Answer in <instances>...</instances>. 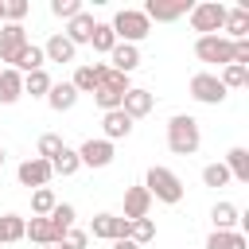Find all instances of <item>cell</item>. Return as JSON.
<instances>
[{"label":"cell","mask_w":249,"mask_h":249,"mask_svg":"<svg viewBox=\"0 0 249 249\" xmlns=\"http://www.w3.org/2000/svg\"><path fill=\"white\" fill-rule=\"evenodd\" d=\"M23 16H27V0H8V4H4V19L19 23Z\"/></svg>","instance_id":"obj_40"},{"label":"cell","mask_w":249,"mask_h":249,"mask_svg":"<svg viewBox=\"0 0 249 249\" xmlns=\"http://www.w3.org/2000/svg\"><path fill=\"white\" fill-rule=\"evenodd\" d=\"M148 206H152V195H148L144 187H128V191H124V222L148 218Z\"/></svg>","instance_id":"obj_15"},{"label":"cell","mask_w":249,"mask_h":249,"mask_svg":"<svg viewBox=\"0 0 249 249\" xmlns=\"http://www.w3.org/2000/svg\"><path fill=\"white\" fill-rule=\"evenodd\" d=\"M62 148H66V144H62V136H54V132H43V136H39V160H47V163H51Z\"/></svg>","instance_id":"obj_35"},{"label":"cell","mask_w":249,"mask_h":249,"mask_svg":"<svg viewBox=\"0 0 249 249\" xmlns=\"http://www.w3.org/2000/svg\"><path fill=\"white\" fill-rule=\"evenodd\" d=\"M101 86H105V89H113V93H128V89H132V86H128V74H121V70H105Z\"/></svg>","instance_id":"obj_39"},{"label":"cell","mask_w":249,"mask_h":249,"mask_svg":"<svg viewBox=\"0 0 249 249\" xmlns=\"http://www.w3.org/2000/svg\"><path fill=\"white\" fill-rule=\"evenodd\" d=\"M23 226H27V222H23L19 214H0V241H4V245H8V241H19V237H23Z\"/></svg>","instance_id":"obj_28"},{"label":"cell","mask_w":249,"mask_h":249,"mask_svg":"<svg viewBox=\"0 0 249 249\" xmlns=\"http://www.w3.org/2000/svg\"><path fill=\"white\" fill-rule=\"evenodd\" d=\"M89 35H93V16H86V12H82V16H74V19H70V27H66V39L78 47V43H89Z\"/></svg>","instance_id":"obj_25"},{"label":"cell","mask_w":249,"mask_h":249,"mask_svg":"<svg viewBox=\"0 0 249 249\" xmlns=\"http://www.w3.org/2000/svg\"><path fill=\"white\" fill-rule=\"evenodd\" d=\"M109 27H113L117 43H132V47L152 31V23L144 19V12H132V8H121V12L113 16V23H109Z\"/></svg>","instance_id":"obj_3"},{"label":"cell","mask_w":249,"mask_h":249,"mask_svg":"<svg viewBox=\"0 0 249 249\" xmlns=\"http://www.w3.org/2000/svg\"><path fill=\"white\" fill-rule=\"evenodd\" d=\"M86 241H89V233H86V230H74V226H70V230H66L62 237H58V245H54V249H86Z\"/></svg>","instance_id":"obj_37"},{"label":"cell","mask_w":249,"mask_h":249,"mask_svg":"<svg viewBox=\"0 0 249 249\" xmlns=\"http://www.w3.org/2000/svg\"><path fill=\"white\" fill-rule=\"evenodd\" d=\"M43 249H54V245H43Z\"/></svg>","instance_id":"obj_45"},{"label":"cell","mask_w":249,"mask_h":249,"mask_svg":"<svg viewBox=\"0 0 249 249\" xmlns=\"http://www.w3.org/2000/svg\"><path fill=\"white\" fill-rule=\"evenodd\" d=\"M195 54L202 62H218V66H230L233 62V43L226 35H198L195 39Z\"/></svg>","instance_id":"obj_5"},{"label":"cell","mask_w":249,"mask_h":249,"mask_svg":"<svg viewBox=\"0 0 249 249\" xmlns=\"http://www.w3.org/2000/svg\"><path fill=\"white\" fill-rule=\"evenodd\" d=\"M191 8H195L191 0H148L140 12H144V19H148V23H152V19H156V23H167V19H179V16H187Z\"/></svg>","instance_id":"obj_7"},{"label":"cell","mask_w":249,"mask_h":249,"mask_svg":"<svg viewBox=\"0 0 249 249\" xmlns=\"http://www.w3.org/2000/svg\"><path fill=\"white\" fill-rule=\"evenodd\" d=\"M43 58H51V62H74V43L66 35H51L47 47H43Z\"/></svg>","instance_id":"obj_21"},{"label":"cell","mask_w":249,"mask_h":249,"mask_svg":"<svg viewBox=\"0 0 249 249\" xmlns=\"http://www.w3.org/2000/svg\"><path fill=\"white\" fill-rule=\"evenodd\" d=\"M43 47H35V43H27L23 51H19V58L12 62V70H19V74H35V70H43Z\"/></svg>","instance_id":"obj_22"},{"label":"cell","mask_w":249,"mask_h":249,"mask_svg":"<svg viewBox=\"0 0 249 249\" xmlns=\"http://www.w3.org/2000/svg\"><path fill=\"white\" fill-rule=\"evenodd\" d=\"M113 249H140V245H136V241H128V237H117V241H113Z\"/></svg>","instance_id":"obj_42"},{"label":"cell","mask_w":249,"mask_h":249,"mask_svg":"<svg viewBox=\"0 0 249 249\" xmlns=\"http://www.w3.org/2000/svg\"><path fill=\"white\" fill-rule=\"evenodd\" d=\"M47 218H51V226H54V233L62 237V233H66V230L74 226V206H70V202H54V210H51Z\"/></svg>","instance_id":"obj_27"},{"label":"cell","mask_w":249,"mask_h":249,"mask_svg":"<svg viewBox=\"0 0 249 249\" xmlns=\"http://www.w3.org/2000/svg\"><path fill=\"white\" fill-rule=\"evenodd\" d=\"M54 202H58L54 191H51V187H39V191L31 195V210H35V218H47V214L54 210Z\"/></svg>","instance_id":"obj_33"},{"label":"cell","mask_w":249,"mask_h":249,"mask_svg":"<svg viewBox=\"0 0 249 249\" xmlns=\"http://www.w3.org/2000/svg\"><path fill=\"white\" fill-rule=\"evenodd\" d=\"M101 128H105V140L113 144V140H121V136L132 132V117H128L124 109H109V113L101 117Z\"/></svg>","instance_id":"obj_14"},{"label":"cell","mask_w":249,"mask_h":249,"mask_svg":"<svg viewBox=\"0 0 249 249\" xmlns=\"http://www.w3.org/2000/svg\"><path fill=\"white\" fill-rule=\"evenodd\" d=\"M89 43H93V51L109 54V51L117 47V35H113V27H109V23H93V35H89Z\"/></svg>","instance_id":"obj_29"},{"label":"cell","mask_w":249,"mask_h":249,"mask_svg":"<svg viewBox=\"0 0 249 249\" xmlns=\"http://www.w3.org/2000/svg\"><path fill=\"white\" fill-rule=\"evenodd\" d=\"M16 175H19V183H23V187H35V191H39V187H47V183H51V175H54V171H51V163H47V160L31 156V160H23V163H19V171H16Z\"/></svg>","instance_id":"obj_9"},{"label":"cell","mask_w":249,"mask_h":249,"mask_svg":"<svg viewBox=\"0 0 249 249\" xmlns=\"http://www.w3.org/2000/svg\"><path fill=\"white\" fill-rule=\"evenodd\" d=\"M206 249H249L241 230H214L206 237Z\"/></svg>","instance_id":"obj_23"},{"label":"cell","mask_w":249,"mask_h":249,"mask_svg":"<svg viewBox=\"0 0 249 249\" xmlns=\"http://www.w3.org/2000/svg\"><path fill=\"white\" fill-rule=\"evenodd\" d=\"M47 89H51V78H47V70L23 74V93H31V97H47Z\"/></svg>","instance_id":"obj_32"},{"label":"cell","mask_w":249,"mask_h":249,"mask_svg":"<svg viewBox=\"0 0 249 249\" xmlns=\"http://www.w3.org/2000/svg\"><path fill=\"white\" fill-rule=\"evenodd\" d=\"M109 54H113V70H121V74H132V70L140 66V51H136L132 43H117Z\"/></svg>","instance_id":"obj_18"},{"label":"cell","mask_w":249,"mask_h":249,"mask_svg":"<svg viewBox=\"0 0 249 249\" xmlns=\"http://www.w3.org/2000/svg\"><path fill=\"white\" fill-rule=\"evenodd\" d=\"M198 144H202V136H198V121H195V117L179 113V117L167 121V148H171L175 156H195Z\"/></svg>","instance_id":"obj_1"},{"label":"cell","mask_w":249,"mask_h":249,"mask_svg":"<svg viewBox=\"0 0 249 249\" xmlns=\"http://www.w3.org/2000/svg\"><path fill=\"white\" fill-rule=\"evenodd\" d=\"M74 101H78V89H74L70 82H51V89H47V105H51L54 113L74 109Z\"/></svg>","instance_id":"obj_16"},{"label":"cell","mask_w":249,"mask_h":249,"mask_svg":"<svg viewBox=\"0 0 249 249\" xmlns=\"http://www.w3.org/2000/svg\"><path fill=\"white\" fill-rule=\"evenodd\" d=\"M202 183H206V187H226V183H230L226 163H206V167H202Z\"/></svg>","instance_id":"obj_36"},{"label":"cell","mask_w":249,"mask_h":249,"mask_svg":"<svg viewBox=\"0 0 249 249\" xmlns=\"http://www.w3.org/2000/svg\"><path fill=\"white\" fill-rule=\"evenodd\" d=\"M144 191H148L152 198L167 202V206H175V202L183 198V183H179V175L167 171V167H148V175H144Z\"/></svg>","instance_id":"obj_2"},{"label":"cell","mask_w":249,"mask_h":249,"mask_svg":"<svg viewBox=\"0 0 249 249\" xmlns=\"http://www.w3.org/2000/svg\"><path fill=\"white\" fill-rule=\"evenodd\" d=\"M89 233L101 237V241H117V237H128V222L117 218V214H97L93 226H89Z\"/></svg>","instance_id":"obj_11"},{"label":"cell","mask_w":249,"mask_h":249,"mask_svg":"<svg viewBox=\"0 0 249 249\" xmlns=\"http://www.w3.org/2000/svg\"><path fill=\"white\" fill-rule=\"evenodd\" d=\"M152 237H156V222H152V218H136V222H128V241L148 245Z\"/></svg>","instance_id":"obj_31"},{"label":"cell","mask_w":249,"mask_h":249,"mask_svg":"<svg viewBox=\"0 0 249 249\" xmlns=\"http://www.w3.org/2000/svg\"><path fill=\"white\" fill-rule=\"evenodd\" d=\"M23 237H31V241H39V245H58V233H54L51 218H31V222L23 226Z\"/></svg>","instance_id":"obj_19"},{"label":"cell","mask_w":249,"mask_h":249,"mask_svg":"<svg viewBox=\"0 0 249 249\" xmlns=\"http://www.w3.org/2000/svg\"><path fill=\"white\" fill-rule=\"evenodd\" d=\"M233 66H245L249 70V39H237L233 43Z\"/></svg>","instance_id":"obj_41"},{"label":"cell","mask_w":249,"mask_h":249,"mask_svg":"<svg viewBox=\"0 0 249 249\" xmlns=\"http://www.w3.org/2000/svg\"><path fill=\"white\" fill-rule=\"evenodd\" d=\"M0 167H4V148H0Z\"/></svg>","instance_id":"obj_44"},{"label":"cell","mask_w":249,"mask_h":249,"mask_svg":"<svg viewBox=\"0 0 249 249\" xmlns=\"http://www.w3.org/2000/svg\"><path fill=\"white\" fill-rule=\"evenodd\" d=\"M51 12L58 19H74V16H82V0H51Z\"/></svg>","instance_id":"obj_38"},{"label":"cell","mask_w":249,"mask_h":249,"mask_svg":"<svg viewBox=\"0 0 249 249\" xmlns=\"http://www.w3.org/2000/svg\"><path fill=\"white\" fill-rule=\"evenodd\" d=\"M23 47H27L23 23H4V27H0V62H16Z\"/></svg>","instance_id":"obj_8"},{"label":"cell","mask_w":249,"mask_h":249,"mask_svg":"<svg viewBox=\"0 0 249 249\" xmlns=\"http://www.w3.org/2000/svg\"><path fill=\"white\" fill-rule=\"evenodd\" d=\"M226 12H230V8H222L218 0H202V4H195L187 16H191V27H195V31L214 35V31L226 27Z\"/></svg>","instance_id":"obj_4"},{"label":"cell","mask_w":249,"mask_h":249,"mask_svg":"<svg viewBox=\"0 0 249 249\" xmlns=\"http://www.w3.org/2000/svg\"><path fill=\"white\" fill-rule=\"evenodd\" d=\"M187 89H191V97L195 101H202V105H218L222 97H226V86L218 82V74H195L191 82H187Z\"/></svg>","instance_id":"obj_6"},{"label":"cell","mask_w":249,"mask_h":249,"mask_svg":"<svg viewBox=\"0 0 249 249\" xmlns=\"http://www.w3.org/2000/svg\"><path fill=\"white\" fill-rule=\"evenodd\" d=\"M226 31H230V43H237V39L249 35V8L245 4H237L233 12H226Z\"/></svg>","instance_id":"obj_20"},{"label":"cell","mask_w":249,"mask_h":249,"mask_svg":"<svg viewBox=\"0 0 249 249\" xmlns=\"http://www.w3.org/2000/svg\"><path fill=\"white\" fill-rule=\"evenodd\" d=\"M78 167H82V160H78V152H74V148H62V152L51 160V171H54V175H74Z\"/></svg>","instance_id":"obj_26"},{"label":"cell","mask_w":249,"mask_h":249,"mask_svg":"<svg viewBox=\"0 0 249 249\" xmlns=\"http://www.w3.org/2000/svg\"><path fill=\"white\" fill-rule=\"evenodd\" d=\"M210 218H214V226H218V230H230L233 222H241L233 202H214V206H210Z\"/></svg>","instance_id":"obj_30"},{"label":"cell","mask_w":249,"mask_h":249,"mask_svg":"<svg viewBox=\"0 0 249 249\" xmlns=\"http://www.w3.org/2000/svg\"><path fill=\"white\" fill-rule=\"evenodd\" d=\"M226 171H230L233 179L249 183V152H245V148H230V152H226Z\"/></svg>","instance_id":"obj_24"},{"label":"cell","mask_w":249,"mask_h":249,"mask_svg":"<svg viewBox=\"0 0 249 249\" xmlns=\"http://www.w3.org/2000/svg\"><path fill=\"white\" fill-rule=\"evenodd\" d=\"M78 160L86 163V167H109L113 163V144L101 136V140H86L82 148H78Z\"/></svg>","instance_id":"obj_10"},{"label":"cell","mask_w":249,"mask_h":249,"mask_svg":"<svg viewBox=\"0 0 249 249\" xmlns=\"http://www.w3.org/2000/svg\"><path fill=\"white\" fill-rule=\"evenodd\" d=\"M105 70L109 66H101V62H86V66H78V74H74V89L78 93H93L97 86H101V78H105Z\"/></svg>","instance_id":"obj_12"},{"label":"cell","mask_w":249,"mask_h":249,"mask_svg":"<svg viewBox=\"0 0 249 249\" xmlns=\"http://www.w3.org/2000/svg\"><path fill=\"white\" fill-rule=\"evenodd\" d=\"M19 93H23V74L19 70H0V105H12V101H19Z\"/></svg>","instance_id":"obj_17"},{"label":"cell","mask_w":249,"mask_h":249,"mask_svg":"<svg viewBox=\"0 0 249 249\" xmlns=\"http://www.w3.org/2000/svg\"><path fill=\"white\" fill-rule=\"evenodd\" d=\"M218 82H222L226 89H241V86L249 82V70H245V66H233V62H230V66H222V78H218Z\"/></svg>","instance_id":"obj_34"},{"label":"cell","mask_w":249,"mask_h":249,"mask_svg":"<svg viewBox=\"0 0 249 249\" xmlns=\"http://www.w3.org/2000/svg\"><path fill=\"white\" fill-rule=\"evenodd\" d=\"M152 105H156V97L148 93V89H140V86H132L128 93H124V101H121V109L136 121V117H148L152 113Z\"/></svg>","instance_id":"obj_13"},{"label":"cell","mask_w":249,"mask_h":249,"mask_svg":"<svg viewBox=\"0 0 249 249\" xmlns=\"http://www.w3.org/2000/svg\"><path fill=\"white\" fill-rule=\"evenodd\" d=\"M0 27H4V0H0Z\"/></svg>","instance_id":"obj_43"}]
</instances>
